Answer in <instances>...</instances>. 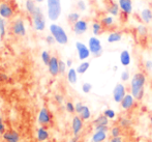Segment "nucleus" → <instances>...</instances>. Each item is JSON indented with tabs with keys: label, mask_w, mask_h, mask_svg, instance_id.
Here are the masks:
<instances>
[{
	"label": "nucleus",
	"mask_w": 152,
	"mask_h": 142,
	"mask_svg": "<svg viewBox=\"0 0 152 142\" xmlns=\"http://www.w3.org/2000/svg\"><path fill=\"white\" fill-rule=\"evenodd\" d=\"M147 78L143 72H137L130 79L129 90L132 96L138 102L143 100L145 94V86H146Z\"/></svg>",
	"instance_id": "nucleus-1"
},
{
	"label": "nucleus",
	"mask_w": 152,
	"mask_h": 142,
	"mask_svg": "<svg viewBox=\"0 0 152 142\" xmlns=\"http://www.w3.org/2000/svg\"><path fill=\"white\" fill-rule=\"evenodd\" d=\"M47 16L51 22H56L61 16V0H46Z\"/></svg>",
	"instance_id": "nucleus-2"
},
{
	"label": "nucleus",
	"mask_w": 152,
	"mask_h": 142,
	"mask_svg": "<svg viewBox=\"0 0 152 142\" xmlns=\"http://www.w3.org/2000/svg\"><path fill=\"white\" fill-rule=\"evenodd\" d=\"M49 31H50V34H52L54 36L57 44L64 46V45H66L68 43V35L66 33L65 29L61 25L52 22L50 24V26H49Z\"/></svg>",
	"instance_id": "nucleus-3"
},
{
	"label": "nucleus",
	"mask_w": 152,
	"mask_h": 142,
	"mask_svg": "<svg viewBox=\"0 0 152 142\" xmlns=\"http://www.w3.org/2000/svg\"><path fill=\"white\" fill-rule=\"evenodd\" d=\"M31 18V24L32 27L35 31L42 32L46 29L47 27V19L45 16L44 12L40 7H37V10H35L33 15L30 16Z\"/></svg>",
	"instance_id": "nucleus-4"
},
{
	"label": "nucleus",
	"mask_w": 152,
	"mask_h": 142,
	"mask_svg": "<svg viewBox=\"0 0 152 142\" xmlns=\"http://www.w3.org/2000/svg\"><path fill=\"white\" fill-rule=\"evenodd\" d=\"M88 48L90 50L91 55H93V57L97 58L99 56H102V52H104V49H102V45L100 40L97 36H91L88 40Z\"/></svg>",
	"instance_id": "nucleus-5"
},
{
	"label": "nucleus",
	"mask_w": 152,
	"mask_h": 142,
	"mask_svg": "<svg viewBox=\"0 0 152 142\" xmlns=\"http://www.w3.org/2000/svg\"><path fill=\"white\" fill-rule=\"evenodd\" d=\"M12 32L16 36L23 38L27 34V28L25 25V21L22 18H17L12 23Z\"/></svg>",
	"instance_id": "nucleus-6"
},
{
	"label": "nucleus",
	"mask_w": 152,
	"mask_h": 142,
	"mask_svg": "<svg viewBox=\"0 0 152 142\" xmlns=\"http://www.w3.org/2000/svg\"><path fill=\"white\" fill-rule=\"evenodd\" d=\"M15 16V10L7 1H0V17L5 20H10Z\"/></svg>",
	"instance_id": "nucleus-7"
},
{
	"label": "nucleus",
	"mask_w": 152,
	"mask_h": 142,
	"mask_svg": "<svg viewBox=\"0 0 152 142\" xmlns=\"http://www.w3.org/2000/svg\"><path fill=\"white\" fill-rule=\"evenodd\" d=\"M126 87L123 83H117L113 89V100L117 104H120L123 98L126 96Z\"/></svg>",
	"instance_id": "nucleus-8"
},
{
	"label": "nucleus",
	"mask_w": 152,
	"mask_h": 142,
	"mask_svg": "<svg viewBox=\"0 0 152 142\" xmlns=\"http://www.w3.org/2000/svg\"><path fill=\"white\" fill-rule=\"evenodd\" d=\"M76 50H77V54H78V58L80 60H82V61L87 60L91 55L88 46L82 42L76 43Z\"/></svg>",
	"instance_id": "nucleus-9"
},
{
	"label": "nucleus",
	"mask_w": 152,
	"mask_h": 142,
	"mask_svg": "<svg viewBox=\"0 0 152 142\" xmlns=\"http://www.w3.org/2000/svg\"><path fill=\"white\" fill-rule=\"evenodd\" d=\"M52 114L49 111L48 108L46 107H42L39 110V113H38L37 116V121L40 126H47V124H50L51 121H52Z\"/></svg>",
	"instance_id": "nucleus-10"
},
{
	"label": "nucleus",
	"mask_w": 152,
	"mask_h": 142,
	"mask_svg": "<svg viewBox=\"0 0 152 142\" xmlns=\"http://www.w3.org/2000/svg\"><path fill=\"white\" fill-rule=\"evenodd\" d=\"M136 102L137 100L132 96V93H126V96L121 101L120 107L123 111H130L136 106Z\"/></svg>",
	"instance_id": "nucleus-11"
},
{
	"label": "nucleus",
	"mask_w": 152,
	"mask_h": 142,
	"mask_svg": "<svg viewBox=\"0 0 152 142\" xmlns=\"http://www.w3.org/2000/svg\"><path fill=\"white\" fill-rule=\"evenodd\" d=\"M84 128V120L79 115H75L72 120V131L74 136H79Z\"/></svg>",
	"instance_id": "nucleus-12"
},
{
	"label": "nucleus",
	"mask_w": 152,
	"mask_h": 142,
	"mask_svg": "<svg viewBox=\"0 0 152 142\" xmlns=\"http://www.w3.org/2000/svg\"><path fill=\"white\" fill-rule=\"evenodd\" d=\"M88 30V22L84 19H80L78 22L72 24V31L76 35H82Z\"/></svg>",
	"instance_id": "nucleus-13"
},
{
	"label": "nucleus",
	"mask_w": 152,
	"mask_h": 142,
	"mask_svg": "<svg viewBox=\"0 0 152 142\" xmlns=\"http://www.w3.org/2000/svg\"><path fill=\"white\" fill-rule=\"evenodd\" d=\"M59 60L60 59L57 56H52L49 64L47 65L49 73L52 77H57L58 75H60V73H59Z\"/></svg>",
	"instance_id": "nucleus-14"
},
{
	"label": "nucleus",
	"mask_w": 152,
	"mask_h": 142,
	"mask_svg": "<svg viewBox=\"0 0 152 142\" xmlns=\"http://www.w3.org/2000/svg\"><path fill=\"white\" fill-rule=\"evenodd\" d=\"M5 142H20V134L15 130H8L2 135Z\"/></svg>",
	"instance_id": "nucleus-15"
},
{
	"label": "nucleus",
	"mask_w": 152,
	"mask_h": 142,
	"mask_svg": "<svg viewBox=\"0 0 152 142\" xmlns=\"http://www.w3.org/2000/svg\"><path fill=\"white\" fill-rule=\"evenodd\" d=\"M120 10L124 15H130L132 13V0H118Z\"/></svg>",
	"instance_id": "nucleus-16"
},
{
	"label": "nucleus",
	"mask_w": 152,
	"mask_h": 142,
	"mask_svg": "<svg viewBox=\"0 0 152 142\" xmlns=\"http://www.w3.org/2000/svg\"><path fill=\"white\" fill-rule=\"evenodd\" d=\"M107 12L109 15L113 17H117L120 13V7H119L118 2L114 1V0H110L109 3L107 4Z\"/></svg>",
	"instance_id": "nucleus-17"
},
{
	"label": "nucleus",
	"mask_w": 152,
	"mask_h": 142,
	"mask_svg": "<svg viewBox=\"0 0 152 142\" xmlns=\"http://www.w3.org/2000/svg\"><path fill=\"white\" fill-rule=\"evenodd\" d=\"M49 137H50V133H49V131L46 128L39 127L37 129V131H36V138H37V140L39 142L47 141L49 139Z\"/></svg>",
	"instance_id": "nucleus-18"
},
{
	"label": "nucleus",
	"mask_w": 152,
	"mask_h": 142,
	"mask_svg": "<svg viewBox=\"0 0 152 142\" xmlns=\"http://www.w3.org/2000/svg\"><path fill=\"white\" fill-rule=\"evenodd\" d=\"M108 138V133L102 131H95L91 136L90 142H104Z\"/></svg>",
	"instance_id": "nucleus-19"
},
{
	"label": "nucleus",
	"mask_w": 152,
	"mask_h": 142,
	"mask_svg": "<svg viewBox=\"0 0 152 142\" xmlns=\"http://www.w3.org/2000/svg\"><path fill=\"white\" fill-rule=\"evenodd\" d=\"M66 79L72 85L78 82V72H77L76 68H68V71L66 72Z\"/></svg>",
	"instance_id": "nucleus-20"
},
{
	"label": "nucleus",
	"mask_w": 152,
	"mask_h": 142,
	"mask_svg": "<svg viewBox=\"0 0 152 142\" xmlns=\"http://www.w3.org/2000/svg\"><path fill=\"white\" fill-rule=\"evenodd\" d=\"M140 18L145 24H149L152 22V10L150 8H143L141 10Z\"/></svg>",
	"instance_id": "nucleus-21"
},
{
	"label": "nucleus",
	"mask_w": 152,
	"mask_h": 142,
	"mask_svg": "<svg viewBox=\"0 0 152 142\" xmlns=\"http://www.w3.org/2000/svg\"><path fill=\"white\" fill-rule=\"evenodd\" d=\"M119 59H120V63L122 64L123 66H128L130 64V62H132V56H130V53L128 50H123L121 51L120 53V57H119Z\"/></svg>",
	"instance_id": "nucleus-22"
},
{
	"label": "nucleus",
	"mask_w": 152,
	"mask_h": 142,
	"mask_svg": "<svg viewBox=\"0 0 152 142\" xmlns=\"http://www.w3.org/2000/svg\"><path fill=\"white\" fill-rule=\"evenodd\" d=\"M37 2L35 0H26L25 1V10H26L29 16L33 15L35 13V10H37Z\"/></svg>",
	"instance_id": "nucleus-23"
},
{
	"label": "nucleus",
	"mask_w": 152,
	"mask_h": 142,
	"mask_svg": "<svg viewBox=\"0 0 152 142\" xmlns=\"http://www.w3.org/2000/svg\"><path fill=\"white\" fill-rule=\"evenodd\" d=\"M122 32L120 31H112L109 33L108 38H107V42L109 44H115V43H118L122 40Z\"/></svg>",
	"instance_id": "nucleus-24"
},
{
	"label": "nucleus",
	"mask_w": 152,
	"mask_h": 142,
	"mask_svg": "<svg viewBox=\"0 0 152 142\" xmlns=\"http://www.w3.org/2000/svg\"><path fill=\"white\" fill-rule=\"evenodd\" d=\"M100 23H102V27H104V29L111 28V27L114 26V24H115V17L111 16V15L104 16V17H102V18Z\"/></svg>",
	"instance_id": "nucleus-25"
},
{
	"label": "nucleus",
	"mask_w": 152,
	"mask_h": 142,
	"mask_svg": "<svg viewBox=\"0 0 152 142\" xmlns=\"http://www.w3.org/2000/svg\"><path fill=\"white\" fill-rule=\"evenodd\" d=\"M91 29H92V32H93L94 36L100 35L104 30V28L102 25V23H100V21H93V22H92V25H91Z\"/></svg>",
	"instance_id": "nucleus-26"
},
{
	"label": "nucleus",
	"mask_w": 152,
	"mask_h": 142,
	"mask_svg": "<svg viewBox=\"0 0 152 142\" xmlns=\"http://www.w3.org/2000/svg\"><path fill=\"white\" fill-rule=\"evenodd\" d=\"M109 120L110 119L102 113V114H100V115H98L97 117L93 120V124H94V127L95 126H109Z\"/></svg>",
	"instance_id": "nucleus-27"
},
{
	"label": "nucleus",
	"mask_w": 152,
	"mask_h": 142,
	"mask_svg": "<svg viewBox=\"0 0 152 142\" xmlns=\"http://www.w3.org/2000/svg\"><path fill=\"white\" fill-rule=\"evenodd\" d=\"M89 68H90V62L85 60V61H82L78 66H77L76 70H77V72H78V74L84 75L85 73L89 70Z\"/></svg>",
	"instance_id": "nucleus-28"
},
{
	"label": "nucleus",
	"mask_w": 152,
	"mask_h": 142,
	"mask_svg": "<svg viewBox=\"0 0 152 142\" xmlns=\"http://www.w3.org/2000/svg\"><path fill=\"white\" fill-rule=\"evenodd\" d=\"M79 116H80V117L82 118L84 121H87V120H89L91 118L90 108H89L88 106H86V105H84V107H83L82 111H81L80 114H79Z\"/></svg>",
	"instance_id": "nucleus-29"
},
{
	"label": "nucleus",
	"mask_w": 152,
	"mask_h": 142,
	"mask_svg": "<svg viewBox=\"0 0 152 142\" xmlns=\"http://www.w3.org/2000/svg\"><path fill=\"white\" fill-rule=\"evenodd\" d=\"M122 134H123V129H122L119 124H115V126H113L112 128L110 129L111 137H119V136H122Z\"/></svg>",
	"instance_id": "nucleus-30"
},
{
	"label": "nucleus",
	"mask_w": 152,
	"mask_h": 142,
	"mask_svg": "<svg viewBox=\"0 0 152 142\" xmlns=\"http://www.w3.org/2000/svg\"><path fill=\"white\" fill-rule=\"evenodd\" d=\"M81 19V15L78 12H72L67 15V21L72 24H75L76 22H78Z\"/></svg>",
	"instance_id": "nucleus-31"
},
{
	"label": "nucleus",
	"mask_w": 152,
	"mask_h": 142,
	"mask_svg": "<svg viewBox=\"0 0 152 142\" xmlns=\"http://www.w3.org/2000/svg\"><path fill=\"white\" fill-rule=\"evenodd\" d=\"M118 124L123 130H126V129H128L132 126V120L128 117H120L118 120Z\"/></svg>",
	"instance_id": "nucleus-32"
},
{
	"label": "nucleus",
	"mask_w": 152,
	"mask_h": 142,
	"mask_svg": "<svg viewBox=\"0 0 152 142\" xmlns=\"http://www.w3.org/2000/svg\"><path fill=\"white\" fill-rule=\"evenodd\" d=\"M137 33L140 36H142V38H145V36L148 34V29H147L146 25H144V24L138 25V26H137Z\"/></svg>",
	"instance_id": "nucleus-33"
},
{
	"label": "nucleus",
	"mask_w": 152,
	"mask_h": 142,
	"mask_svg": "<svg viewBox=\"0 0 152 142\" xmlns=\"http://www.w3.org/2000/svg\"><path fill=\"white\" fill-rule=\"evenodd\" d=\"M40 58H42V61L44 62V64H46V65H48L49 62H50L51 58H52V55L50 54V52L47 50H44L42 52V54H40Z\"/></svg>",
	"instance_id": "nucleus-34"
},
{
	"label": "nucleus",
	"mask_w": 152,
	"mask_h": 142,
	"mask_svg": "<svg viewBox=\"0 0 152 142\" xmlns=\"http://www.w3.org/2000/svg\"><path fill=\"white\" fill-rule=\"evenodd\" d=\"M0 34L1 38H3L6 34V20L0 17Z\"/></svg>",
	"instance_id": "nucleus-35"
},
{
	"label": "nucleus",
	"mask_w": 152,
	"mask_h": 142,
	"mask_svg": "<svg viewBox=\"0 0 152 142\" xmlns=\"http://www.w3.org/2000/svg\"><path fill=\"white\" fill-rule=\"evenodd\" d=\"M65 110L67 111L69 114H74L76 113V107H75V104L70 101L65 103Z\"/></svg>",
	"instance_id": "nucleus-36"
},
{
	"label": "nucleus",
	"mask_w": 152,
	"mask_h": 142,
	"mask_svg": "<svg viewBox=\"0 0 152 142\" xmlns=\"http://www.w3.org/2000/svg\"><path fill=\"white\" fill-rule=\"evenodd\" d=\"M76 6L79 12H85L87 10V4L84 0H78L76 3Z\"/></svg>",
	"instance_id": "nucleus-37"
},
{
	"label": "nucleus",
	"mask_w": 152,
	"mask_h": 142,
	"mask_svg": "<svg viewBox=\"0 0 152 142\" xmlns=\"http://www.w3.org/2000/svg\"><path fill=\"white\" fill-rule=\"evenodd\" d=\"M104 114L109 118V119H114V118L116 117V112H115L113 109H110V108L106 109V110L104 111Z\"/></svg>",
	"instance_id": "nucleus-38"
},
{
	"label": "nucleus",
	"mask_w": 152,
	"mask_h": 142,
	"mask_svg": "<svg viewBox=\"0 0 152 142\" xmlns=\"http://www.w3.org/2000/svg\"><path fill=\"white\" fill-rule=\"evenodd\" d=\"M120 78H121L122 82H127V81L130 79V73H129V71H128V70H124L123 72L121 73Z\"/></svg>",
	"instance_id": "nucleus-39"
},
{
	"label": "nucleus",
	"mask_w": 152,
	"mask_h": 142,
	"mask_svg": "<svg viewBox=\"0 0 152 142\" xmlns=\"http://www.w3.org/2000/svg\"><path fill=\"white\" fill-rule=\"evenodd\" d=\"M67 65H66V62L63 61V60H59V73L60 75H64L66 73V70H67Z\"/></svg>",
	"instance_id": "nucleus-40"
},
{
	"label": "nucleus",
	"mask_w": 152,
	"mask_h": 142,
	"mask_svg": "<svg viewBox=\"0 0 152 142\" xmlns=\"http://www.w3.org/2000/svg\"><path fill=\"white\" fill-rule=\"evenodd\" d=\"M92 90V84L89 82H85L82 84V91L84 92V93H89V92H91Z\"/></svg>",
	"instance_id": "nucleus-41"
},
{
	"label": "nucleus",
	"mask_w": 152,
	"mask_h": 142,
	"mask_svg": "<svg viewBox=\"0 0 152 142\" xmlns=\"http://www.w3.org/2000/svg\"><path fill=\"white\" fill-rule=\"evenodd\" d=\"M54 100H55V102H56L57 104L61 105L62 103L64 102V96H62V94H60V93H56L54 96Z\"/></svg>",
	"instance_id": "nucleus-42"
},
{
	"label": "nucleus",
	"mask_w": 152,
	"mask_h": 142,
	"mask_svg": "<svg viewBox=\"0 0 152 142\" xmlns=\"http://www.w3.org/2000/svg\"><path fill=\"white\" fill-rule=\"evenodd\" d=\"M94 131H102V132L108 133L110 131V127L109 126H95L94 127Z\"/></svg>",
	"instance_id": "nucleus-43"
},
{
	"label": "nucleus",
	"mask_w": 152,
	"mask_h": 142,
	"mask_svg": "<svg viewBox=\"0 0 152 142\" xmlns=\"http://www.w3.org/2000/svg\"><path fill=\"white\" fill-rule=\"evenodd\" d=\"M46 42L48 45H54L55 43H56V40H55L54 36H53L52 34H48V35L46 36Z\"/></svg>",
	"instance_id": "nucleus-44"
},
{
	"label": "nucleus",
	"mask_w": 152,
	"mask_h": 142,
	"mask_svg": "<svg viewBox=\"0 0 152 142\" xmlns=\"http://www.w3.org/2000/svg\"><path fill=\"white\" fill-rule=\"evenodd\" d=\"M75 107H76V113L79 115L81 111H82L83 107H84V104H83L82 102H77L76 104H75Z\"/></svg>",
	"instance_id": "nucleus-45"
},
{
	"label": "nucleus",
	"mask_w": 152,
	"mask_h": 142,
	"mask_svg": "<svg viewBox=\"0 0 152 142\" xmlns=\"http://www.w3.org/2000/svg\"><path fill=\"white\" fill-rule=\"evenodd\" d=\"M144 66H145V70L147 72H152V61L151 60H146L144 63Z\"/></svg>",
	"instance_id": "nucleus-46"
},
{
	"label": "nucleus",
	"mask_w": 152,
	"mask_h": 142,
	"mask_svg": "<svg viewBox=\"0 0 152 142\" xmlns=\"http://www.w3.org/2000/svg\"><path fill=\"white\" fill-rule=\"evenodd\" d=\"M108 142H124V141L122 136H119V137H111Z\"/></svg>",
	"instance_id": "nucleus-47"
},
{
	"label": "nucleus",
	"mask_w": 152,
	"mask_h": 142,
	"mask_svg": "<svg viewBox=\"0 0 152 142\" xmlns=\"http://www.w3.org/2000/svg\"><path fill=\"white\" fill-rule=\"evenodd\" d=\"M5 132H6V131H5V126H4L2 118L0 117V135H3Z\"/></svg>",
	"instance_id": "nucleus-48"
},
{
	"label": "nucleus",
	"mask_w": 152,
	"mask_h": 142,
	"mask_svg": "<svg viewBox=\"0 0 152 142\" xmlns=\"http://www.w3.org/2000/svg\"><path fill=\"white\" fill-rule=\"evenodd\" d=\"M79 140H80V135H79V136H74V135H72V137L69 139L68 142H79Z\"/></svg>",
	"instance_id": "nucleus-49"
},
{
	"label": "nucleus",
	"mask_w": 152,
	"mask_h": 142,
	"mask_svg": "<svg viewBox=\"0 0 152 142\" xmlns=\"http://www.w3.org/2000/svg\"><path fill=\"white\" fill-rule=\"evenodd\" d=\"M65 62H66V65H67V68H72V59H67Z\"/></svg>",
	"instance_id": "nucleus-50"
},
{
	"label": "nucleus",
	"mask_w": 152,
	"mask_h": 142,
	"mask_svg": "<svg viewBox=\"0 0 152 142\" xmlns=\"http://www.w3.org/2000/svg\"><path fill=\"white\" fill-rule=\"evenodd\" d=\"M36 2H37V3H42V2L45 1V0H35Z\"/></svg>",
	"instance_id": "nucleus-51"
},
{
	"label": "nucleus",
	"mask_w": 152,
	"mask_h": 142,
	"mask_svg": "<svg viewBox=\"0 0 152 142\" xmlns=\"http://www.w3.org/2000/svg\"><path fill=\"white\" fill-rule=\"evenodd\" d=\"M117 68H117V66H116V65H115V66H114V68H113V71H117Z\"/></svg>",
	"instance_id": "nucleus-52"
},
{
	"label": "nucleus",
	"mask_w": 152,
	"mask_h": 142,
	"mask_svg": "<svg viewBox=\"0 0 152 142\" xmlns=\"http://www.w3.org/2000/svg\"><path fill=\"white\" fill-rule=\"evenodd\" d=\"M150 122H151V126H152V116L150 117Z\"/></svg>",
	"instance_id": "nucleus-53"
},
{
	"label": "nucleus",
	"mask_w": 152,
	"mask_h": 142,
	"mask_svg": "<svg viewBox=\"0 0 152 142\" xmlns=\"http://www.w3.org/2000/svg\"><path fill=\"white\" fill-rule=\"evenodd\" d=\"M0 40H1V34H0Z\"/></svg>",
	"instance_id": "nucleus-54"
}]
</instances>
